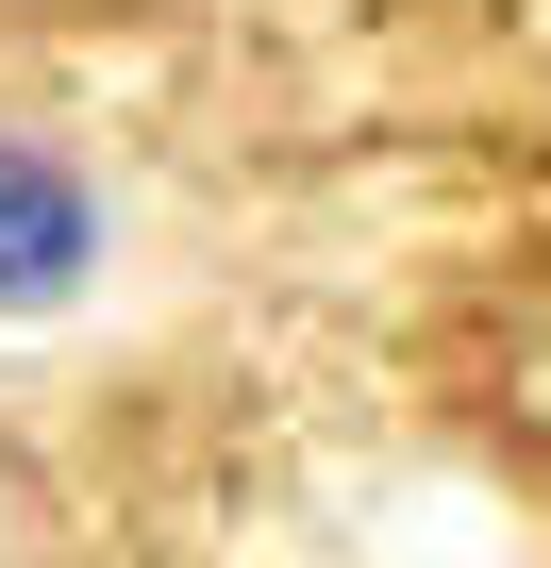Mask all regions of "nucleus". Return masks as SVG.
I'll return each mask as SVG.
<instances>
[{
  "label": "nucleus",
  "instance_id": "1",
  "mask_svg": "<svg viewBox=\"0 0 551 568\" xmlns=\"http://www.w3.org/2000/svg\"><path fill=\"white\" fill-rule=\"evenodd\" d=\"M51 284H84V184L34 134H0V302H51Z\"/></svg>",
  "mask_w": 551,
  "mask_h": 568
}]
</instances>
